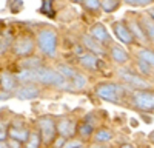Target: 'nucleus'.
<instances>
[{
	"label": "nucleus",
	"instance_id": "obj_1",
	"mask_svg": "<svg viewBox=\"0 0 154 148\" xmlns=\"http://www.w3.org/2000/svg\"><path fill=\"white\" fill-rule=\"evenodd\" d=\"M17 77H19V80H32V82L43 83V85L59 86V88H63V86L69 85V82L63 77L59 71L51 69V68H45V66H40L37 69H25Z\"/></svg>",
	"mask_w": 154,
	"mask_h": 148
},
{
	"label": "nucleus",
	"instance_id": "obj_2",
	"mask_svg": "<svg viewBox=\"0 0 154 148\" xmlns=\"http://www.w3.org/2000/svg\"><path fill=\"white\" fill-rule=\"evenodd\" d=\"M37 46L48 57H54L57 53V32L45 28L37 34Z\"/></svg>",
	"mask_w": 154,
	"mask_h": 148
},
{
	"label": "nucleus",
	"instance_id": "obj_3",
	"mask_svg": "<svg viewBox=\"0 0 154 148\" xmlns=\"http://www.w3.org/2000/svg\"><path fill=\"white\" fill-rule=\"evenodd\" d=\"M96 94L106 102H117L123 94V88L117 83H100L96 86Z\"/></svg>",
	"mask_w": 154,
	"mask_h": 148
},
{
	"label": "nucleus",
	"instance_id": "obj_4",
	"mask_svg": "<svg viewBox=\"0 0 154 148\" xmlns=\"http://www.w3.org/2000/svg\"><path fill=\"white\" fill-rule=\"evenodd\" d=\"M134 105L142 111H152L154 109V91L151 90H136L133 93Z\"/></svg>",
	"mask_w": 154,
	"mask_h": 148
},
{
	"label": "nucleus",
	"instance_id": "obj_5",
	"mask_svg": "<svg viewBox=\"0 0 154 148\" xmlns=\"http://www.w3.org/2000/svg\"><path fill=\"white\" fill-rule=\"evenodd\" d=\"M38 130H40V137L43 143H51L56 139V120L53 117H42L38 120Z\"/></svg>",
	"mask_w": 154,
	"mask_h": 148
},
{
	"label": "nucleus",
	"instance_id": "obj_6",
	"mask_svg": "<svg viewBox=\"0 0 154 148\" xmlns=\"http://www.w3.org/2000/svg\"><path fill=\"white\" fill-rule=\"evenodd\" d=\"M56 128L60 137L63 139H72V136L77 133V123L71 117H62L56 122Z\"/></svg>",
	"mask_w": 154,
	"mask_h": 148
},
{
	"label": "nucleus",
	"instance_id": "obj_7",
	"mask_svg": "<svg viewBox=\"0 0 154 148\" xmlns=\"http://www.w3.org/2000/svg\"><path fill=\"white\" fill-rule=\"evenodd\" d=\"M12 51H14V54H17L20 57L32 54V51H34V42H32V39L28 37V35L19 37V39L14 42V45H12Z\"/></svg>",
	"mask_w": 154,
	"mask_h": 148
},
{
	"label": "nucleus",
	"instance_id": "obj_8",
	"mask_svg": "<svg viewBox=\"0 0 154 148\" xmlns=\"http://www.w3.org/2000/svg\"><path fill=\"white\" fill-rule=\"evenodd\" d=\"M119 76L120 79L128 83L130 86H134L137 90H145V86H148V83L142 79V76H139V74H134L128 69H119Z\"/></svg>",
	"mask_w": 154,
	"mask_h": 148
},
{
	"label": "nucleus",
	"instance_id": "obj_9",
	"mask_svg": "<svg viewBox=\"0 0 154 148\" xmlns=\"http://www.w3.org/2000/svg\"><path fill=\"white\" fill-rule=\"evenodd\" d=\"M112 29H114V34L117 35V39L122 43H125V45L134 43V37H133L130 28H128L123 22H114L112 23Z\"/></svg>",
	"mask_w": 154,
	"mask_h": 148
},
{
	"label": "nucleus",
	"instance_id": "obj_10",
	"mask_svg": "<svg viewBox=\"0 0 154 148\" xmlns=\"http://www.w3.org/2000/svg\"><path fill=\"white\" fill-rule=\"evenodd\" d=\"M89 32H91V37H93V39L97 40V42L102 43V45L111 42V35H109V32L106 31V28H105L102 23H96L94 26L91 28V31H89Z\"/></svg>",
	"mask_w": 154,
	"mask_h": 148
},
{
	"label": "nucleus",
	"instance_id": "obj_11",
	"mask_svg": "<svg viewBox=\"0 0 154 148\" xmlns=\"http://www.w3.org/2000/svg\"><path fill=\"white\" fill-rule=\"evenodd\" d=\"M40 96V88L34 83H28L22 86V88L17 91V97L22 99V100H29V99H37Z\"/></svg>",
	"mask_w": 154,
	"mask_h": 148
},
{
	"label": "nucleus",
	"instance_id": "obj_12",
	"mask_svg": "<svg viewBox=\"0 0 154 148\" xmlns=\"http://www.w3.org/2000/svg\"><path fill=\"white\" fill-rule=\"evenodd\" d=\"M109 56H111V59L116 62V63H119V65H123V63H126V62L130 60V54L126 53V49L119 46V45H112L111 46Z\"/></svg>",
	"mask_w": 154,
	"mask_h": 148
},
{
	"label": "nucleus",
	"instance_id": "obj_13",
	"mask_svg": "<svg viewBox=\"0 0 154 148\" xmlns=\"http://www.w3.org/2000/svg\"><path fill=\"white\" fill-rule=\"evenodd\" d=\"M8 136L9 139L12 140H17V142H26L29 137V131L26 128H22V127H11L8 130Z\"/></svg>",
	"mask_w": 154,
	"mask_h": 148
},
{
	"label": "nucleus",
	"instance_id": "obj_14",
	"mask_svg": "<svg viewBox=\"0 0 154 148\" xmlns=\"http://www.w3.org/2000/svg\"><path fill=\"white\" fill-rule=\"evenodd\" d=\"M83 45L86 46V49H89L91 51V54L94 56H100V54H103V45L99 43L97 40H94L91 35H83Z\"/></svg>",
	"mask_w": 154,
	"mask_h": 148
},
{
	"label": "nucleus",
	"instance_id": "obj_15",
	"mask_svg": "<svg viewBox=\"0 0 154 148\" xmlns=\"http://www.w3.org/2000/svg\"><path fill=\"white\" fill-rule=\"evenodd\" d=\"M130 31H131V34H133V37H134V40L137 39L139 42H148V39H146V34H145V31H143V28H142V25H140L137 20H131L130 22Z\"/></svg>",
	"mask_w": 154,
	"mask_h": 148
},
{
	"label": "nucleus",
	"instance_id": "obj_16",
	"mask_svg": "<svg viewBox=\"0 0 154 148\" xmlns=\"http://www.w3.org/2000/svg\"><path fill=\"white\" fill-rule=\"evenodd\" d=\"M0 88L6 93H11L16 88V77L9 72H2L0 74Z\"/></svg>",
	"mask_w": 154,
	"mask_h": 148
},
{
	"label": "nucleus",
	"instance_id": "obj_17",
	"mask_svg": "<svg viewBox=\"0 0 154 148\" xmlns=\"http://www.w3.org/2000/svg\"><path fill=\"white\" fill-rule=\"evenodd\" d=\"M79 62H80L82 66L91 69V71L97 69V66H99V59H97V56H94V54H91V53L83 54V56H79Z\"/></svg>",
	"mask_w": 154,
	"mask_h": 148
},
{
	"label": "nucleus",
	"instance_id": "obj_18",
	"mask_svg": "<svg viewBox=\"0 0 154 148\" xmlns=\"http://www.w3.org/2000/svg\"><path fill=\"white\" fill-rule=\"evenodd\" d=\"M140 22H142V28L146 34V39L154 43V22H152V19L148 14H145V16H142Z\"/></svg>",
	"mask_w": 154,
	"mask_h": 148
},
{
	"label": "nucleus",
	"instance_id": "obj_19",
	"mask_svg": "<svg viewBox=\"0 0 154 148\" xmlns=\"http://www.w3.org/2000/svg\"><path fill=\"white\" fill-rule=\"evenodd\" d=\"M111 139H112V133H111L109 130H106V128H100V130H97L96 134H94V140L99 142V143L109 142Z\"/></svg>",
	"mask_w": 154,
	"mask_h": 148
},
{
	"label": "nucleus",
	"instance_id": "obj_20",
	"mask_svg": "<svg viewBox=\"0 0 154 148\" xmlns=\"http://www.w3.org/2000/svg\"><path fill=\"white\" fill-rule=\"evenodd\" d=\"M40 143H42L40 133L32 131V133H29L28 140L25 142V148H40Z\"/></svg>",
	"mask_w": 154,
	"mask_h": 148
},
{
	"label": "nucleus",
	"instance_id": "obj_21",
	"mask_svg": "<svg viewBox=\"0 0 154 148\" xmlns=\"http://www.w3.org/2000/svg\"><path fill=\"white\" fill-rule=\"evenodd\" d=\"M77 133H79L80 137L88 139L89 136H93L94 127L91 125V123H88V122H83V123H80V125H77Z\"/></svg>",
	"mask_w": 154,
	"mask_h": 148
},
{
	"label": "nucleus",
	"instance_id": "obj_22",
	"mask_svg": "<svg viewBox=\"0 0 154 148\" xmlns=\"http://www.w3.org/2000/svg\"><path fill=\"white\" fill-rule=\"evenodd\" d=\"M139 59L143 60L145 63H148L151 68H154V51L152 49H148V48H143L139 51Z\"/></svg>",
	"mask_w": 154,
	"mask_h": 148
},
{
	"label": "nucleus",
	"instance_id": "obj_23",
	"mask_svg": "<svg viewBox=\"0 0 154 148\" xmlns=\"http://www.w3.org/2000/svg\"><path fill=\"white\" fill-rule=\"evenodd\" d=\"M69 85L74 86V88H77V90H82V88H85V85H86V77L83 76V74H80L79 71H77L75 76L69 80Z\"/></svg>",
	"mask_w": 154,
	"mask_h": 148
},
{
	"label": "nucleus",
	"instance_id": "obj_24",
	"mask_svg": "<svg viewBox=\"0 0 154 148\" xmlns=\"http://www.w3.org/2000/svg\"><path fill=\"white\" fill-rule=\"evenodd\" d=\"M57 71H59V72H60L62 76L65 77V79H66L68 82H69V80H71V79H72L74 76H75V72H77V71H75V69H74L72 66H69V65H60Z\"/></svg>",
	"mask_w": 154,
	"mask_h": 148
},
{
	"label": "nucleus",
	"instance_id": "obj_25",
	"mask_svg": "<svg viewBox=\"0 0 154 148\" xmlns=\"http://www.w3.org/2000/svg\"><path fill=\"white\" fill-rule=\"evenodd\" d=\"M119 6H120V3L117 2V0H105V2H102V9H103L105 12H108V14L114 12Z\"/></svg>",
	"mask_w": 154,
	"mask_h": 148
},
{
	"label": "nucleus",
	"instance_id": "obj_26",
	"mask_svg": "<svg viewBox=\"0 0 154 148\" xmlns=\"http://www.w3.org/2000/svg\"><path fill=\"white\" fill-rule=\"evenodd\" d=\"M136 66H137V71H139V76H148V74L151 72V66L148 63H145L143 60H137L136 62Z\"/></svg>",
	"mask_w": 154,
	"mask_h": 148
},
{
	"label": "nucleus",
	"instance_id": "obj_27",
	"mask_svg": "<svg viewBox=\"0 0 154 148\" xmlns=\"http://www.w3.org/2000/svg\"><path fill=\"white\" fill-rule=\"evenodd\" d=\"M40 11L43 12V14H46L48 17H54V9H53V2H43L42 3V8H40Z\"/></svg>",
	"mask_w": 154,
	"mask_h": 148
},
{
	"label": "nucleus",
	"instance_id": "obj_28",
	"mask_svg": "<svg viewBox=\"0 0 154 148\" xmlns=\"http://www.w3.org/2000/svg\"><path fill=\"white\" fill-rule=\"evenodd\" d=\"M82 145H83V142L80 140V139H68L66 142H65V145H63V148H82Z\"/></svg>",
	"mask_w": 154,
	"mask_h": 148
},
{
	"label": "nucleus",
	"instance_id": "obj_29",
	"mask_svg": "<svg viewBox=\"0 0 154 148\" xmlns=\"http://www.w3.org/2000/svg\"><path fill=\"white\" fill-rule=\"evenodd\" d=\"M85 6H86L89 11H99V9L102 8V2H99V0H86Z\"/></svg>",
	"mask_w": 154,
	"mask_h": 148
},
{
	"label": "nucleus",
	"instance_id": "obj_30",
	"mask_svg": "<svg viewBox=\"0 0 154 148\" xmlns=\"http://www.w3.org/2000/svg\"><path fill=\"white\" fill-rule=\"evenodd\" d=\"M9 46H11V35L8 34V35L2 37V42H0V54L5 53L6 48H9Z\"/></svg>",
	"mask_w": 154,
	"mask_h": 148
},
{
	"label": "nucleus",
	"instance_id": "obj_31",
	"mask_svg": "<svg viewBox=\"0 0 154 148\" xmlns=\"http://www.w3.org/2000/svg\"><path fill=\"white\" fill-rule=\"evenodd\" d=\"M126 3L133 5V6H146L151 2H149V0H126Z\"/></svg>",
	"mask_w": 154,
	"mask_h": 148
},
{
	"label": "nucleus",
	"instance_id": "obj_32",
	"mask_svg": "<svg viewBox=\"0 0 154 148\" xmlns=\"http://www.w3.org/2000/svg\"><path fill=\"white\" fill-rule=\"evenodd\" d=\"M5 139H6V130L0 125V142H5Z\"/></svg>",
	"mask_w": 154,
	"mask_h": 148
},
{
	"label": "nucleus",
	"instance_id": "obj_33",
	"mask_svg": "<svg viewBox=\"0 0 154 148\" xmlns=\"http://www.w3.org/2000/svg\"><path fill=\"white\" fill-rule=\"evenodd\" d=\"M8 145H9V148H20V146H22V145H20V142H17V140H12V139L8 142Z\"/></svg>",
	"mask_w": 154,
	"mask_h": 148
},
{
	"label": "nucleus",
	"instance_id": "obj_34",
	"mask_svg": "<svg viewBox=\"0 0 154 148\" xmlns=\"http://www.w3.org/2000/svg\"><path fill=\"white\" fill-rule=\"evenodd\" d=\"M0 148H9L8 142H0Z\"/></svg>",
	"mask_w": 154,
	"mask_h": 148
},
{
	"label": "nucleus",
	"instance_id": "obj_35",
	"mask_svg": "<svg viewBox=\"0 0 154 148\" xmlns=\"http://www.w3.org/2000/svg\"><path fill=\"white\" fill-rule=\"evenodd\" d=\"M148 16H149V17L152 19V22H154V8H152V9H151V11L148 12Z\"/></svg>",
	"mask_w": 154,
	"mask_h": 148
},
{
	"label": "nucleus",
	"instance_id": "obj_36",
	"mask_svg": "<svg viewBox=\"0 0 154 148\" xmlns=\"http://www.w3.org/2000/svg\"><path fill=\"white\" fill-rule=\"evenodd\" d=\"M120 148H134V146H133L131 143H123V145H122Z\"/></svg>",
	"mask_w": 154,
	"mask_h": 148
},
{
	"label": "nucleus",
	"instance_id": "obj_37",
	"mask_svg": "<svg viewBox=\"0 0 154 148\" xmlns=\"http://www.w3.org/2000/svg\"><path fill=\"white\" fill-rule=\"evenodd\" d=\"M131 125H133V127H137V122H136V119H131Z\"/></svg>",
	"mask_w": 154,
	"mask_h": 148
},
{
	"label": "nucleus",
	"instance_id": "obj_38",
	"mask_svg": "<svg viewBox=\"0 0 154 148\" xmlns=\"http://www.w3.org/2000/svg\"><path fill=\"white\" fill-rule=\"evenodd\" d=\"M103 148H105V146H103Z\"/></svg>",
	"mask_w": 154,
	"mask_h": 148
}]
</instances>
